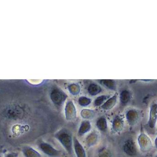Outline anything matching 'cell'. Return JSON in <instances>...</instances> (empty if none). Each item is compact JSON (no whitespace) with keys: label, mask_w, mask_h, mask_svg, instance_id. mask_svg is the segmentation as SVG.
<instances>
[{"label":"cell","mask_w":157,"mask_h":157,"mask_svg":"<svg viewBox=\"0 0 157 157\" xmlns=\"http://www.w3.org/2000/svg\"><path fill=\"white\" fill-rule=\"evenodd\" d=\"M130 94L127 91H123L121 94L120 99L122 104H126L129 102L130 100Z\"/></svg>","instance_id":"16"},{"label":"cell","mask_w":157,"mask_h":157,"mask_svg":"<svg viewBox=\"0 0 157 157\" xmlns=\"http://www.w3.org/2000/svg\"><path fill=\"white\" fill-rule=\"evenodd\" d=\"M124 121L120 116H117L113 119L112 123V130L115 133L121 131L123 128Z\"/></svg>","instance_id":"9"},{"label":"cell","mask_w":157,"mask_h":157,"mask_svg":"<svg viewBox=\"0 0 157 157\" xmlns=\"http://www.w3.org/2000/svg\"><path fill=\"white\" fill-rule=\"evenodd\" d=\"M155 157H157V155H156L155 156Z\"/></svg>","instance_id":"24"},{"label":"cell","mask_w":157,"mask_h":157,"mask_svg":"<svg viewBox=\"0 0 157 157\" xmlns=\"http://www.w3.org/2000/svg\"><path fill=\"white\" fill-rule=\"evenodd\" d=\"M108 98H109V96H101L98 97L94 101V105L96 107L102 105L104 101Z\"/></svg>","instance_id":"19"},{"label":"cell","mask_w":157,"mask_h":157,"mask_svg":"<svg viewBox=\"0 0 157 157\" xmlns=\"http://www.w3.org/2000/svg\"><path fill=\"white\" fill-rule=\"evenodd\" d=\"M78 101L80 106L86 107L91 103V100L90 99L86 97H81L79 98Z\"/></svg>","instance_id":"18"},{"label":"cell","mask_w":157,"mask_h":157,"mask_svg":"<svg viewBox=\"0 0 157 157\" xmlns=\"http://www.w3.org/2000/svg\"><path fill=\"white\" fill-rule=\"evenodd\" d=\"M123 150L126 155L130 156L135 155L137 153L135 144L132 140H128L125 142L123 146Z\"/></svg>","instance_id":"5"},{"label":"cell","mask_w":157,"mask_h":157,"mask_svg":"<svg viewBox=\"0 0 157 157\" xmlns=\"http://www.w3.org/2000/svg\"><path fill=\"white\" fill-rule=\"evenodd\" d=\"M96 125L99 131L102 132H105L108 128L107 121L104 117H101L98 119L96 123Z\"/></svg>","instance_id":"13"},{"label":"cell","mask_w":157,"mask_h":157,"mask_svg":"<svg viewBox=\"0 0 157 157\" xmlns=\"http://www.w3.org/2000/svg\"><path fill=\"white\" fill-rule=\"evenodd\" d=\"M155 146L157 148V139H156L155 140Z\"/></svg>","instance_id":"23"},{"label":"cell","mask_w":157,"mask_h":157,"mask_svg":"<svg viewBox=\"0 0 157 157\" xmlns=\"http://www.w3.org/2000/svg\"><path fill=\"white\" fill-rule=\"evenodd\" d=\"M91 125L90 121L84 120L81 122L78 130V134L79 136H82L90 131Z\"/></svg>","instance_id":"11"},{"label":"cell","mask_w":157,"mask_h":157,"mask_svg":"<svg viewBox=\"0 0 157 157\" xmlns=\"http://www.w3.org/2000/svg\"><path fill=\"white\" fill-rule=\"evenodd\" d=\"M101 91V88L96 84H92L88 88V92L90 95L95 96Z\"/></svg>","instance_id":"15"},{"label":"cell","mask_w":157,"mask_h":157,"mask_svg":"<svg viewBox=\"0 0 157 157\" xmlns=\"http://www.w3.org/2000/svg\"><path fill=\"white\" fill-rule=\"evenodd\" d=\"M50 97L54 104L60 107L66 100L67 96L65 93L59 89H54L51 94Z\"/></svg>","instance_id":"3"},{"label":"cell","mask_w":157,"mask_h":157,"mask_svg":"<svg viewBox=\"0 0 157 157\" xmlns=\"http://www.w3.org/2000/svg\"><path fill=\"white\" fill-rule=\"evenodd\" d=\"M65 119L68 121L74 120L76 118V108L72 100L67 102L65 108Z\"/></svg>","instance_id":"4"},{"label":"cell","mask_w":157,"mask_h":157,"mask_svg":"<svg viewBox=\"0 0 157 157\" xmlns=\"http://www.w3.org/2000/svg\"><path fill=\"white\" fill-rule=\"evenodd\" d=\"M101 84L110 89H113L114 87V83L113 81L110 80H101Z\"/></svg>","instance_id":"21"},{"label":"cell","mask_w":157,"mask_h":157,"mask_svg":"<svg viewBox=\"0 0 157 157\" xmlns=\"http://www.w3.org/2000/svg\"><path fill=\"white\" fill-rule=\"evenodd\" d=\"M81 115L84 119H90L94 117V112L90 110H83L81 111Z\"/></svg>","instance_id":"17"},{"label":"cell","mask_w":157,"mask_h":157,"mask_svg":"<svg viewBox=\"0 0 157 157\" xmlns=\"http://www.w3.org/2000/svg\"><path fill=\"white\" fill-rule=\"evenodd\" d=\"M73 147L76 157H86L84 147L76 137H73Z\"/></svg>","instance_id":"7"},{"label":"cell","mask_w":157,"mask_h":157,"mask_svg":"<svg viewBox=\"0 0 157 157\" xmlns=\"http://www.w3.org/2000/svg\"><path fill=\"white\" fill-rule=\"evenodd\" d=\"M40 150L45 155L50 157H60L62 153L59 150H57L51 145L48 143L42 142L39 145Z\"/></svg>","instance_id":"2"},{"label":"cell","mask_w":157,"mask_h":157,"mask_svg":"<svg viewBox=\"0 0 157 157\" xmlns=\"http://www.w3.org/2000/svg\"><path fill=\"white\" fill-rule=\"evenodd\" d=\"M98 135L97 133L94 132L90 134L86 138L87 144L89 147L94 145L98 141Z\"/></svg>","instance_id":"14"},{"label":"cell","mask_w":157,"mask_h":157,"mask_svg":"<svg viewBox=\"0 0 157 157\" xmlns=\"http://www.w3.org/2000/svg\"><path fill=\"white\" fill-rule=\"evenodd\" d=\"M139 116V113L135 110H130L126 113V120L128 123L131 125H134L137 123Z\"/></svg>","instance_id":"8"},{"label":"cell","mask_w":157,"mask_h":157,"mask_svg":"<svg viewBox=\"0 0 157 157\" xmlns=\"http://www.w3.org/2000/svg\"><path fill=\"white\" fill-rule=\"evenodd\" d=\"M22 152L25 157H41L40 154L30 147H25L22 149Z\"/></svg>","instance_id":"12"},{"label":"cell","mask_w":157,"mask_h":157,"mask_svg":"<svg viewBox=\"0 0 157 157\" xmlns=\"http://www.w3.org/2000/svg\"><path fill=\"white\" fill-rule=\"evenodd\" d=\"M18 155L17 153L12 152V153H9L6 154L5 157H18Z\"/></svg>","instance_id":"22"},{"label":"cell","mask_w":157,"mask_h":157,"mask_svg":"<svg viewBox=\"0 0 157 157\" xmlns=\"http://www.w3.org/2000/svg\"><path fill=\"white\" fill-rule=\"evenodd\" d=\"M55 138L61 144L66 152L71 155L73 151V137L71 132L67 129H62L55 134Z\"/></svg>","instance_id":"1"},{"label":"cell","mask_w":157,"mask_h":157,"mask_svg":"<svg viewBox=\"0 0 157 157\" xmlns=\"http://www.w3.org/2000/svg\"><path fill=\"white\" fill-rule=\"evenodd\" d=\"M157 122V104L152 105L150 108L148 124L151 128H155Z\"/></svg>","instance_id":"6"},{"label":"cell","mask_w":157,"mask_h":157,"mask_svg":"<svg viewBox=\"0 0 157 157\" xmlns=\"http://www.w3.org/2000/svg\"><path fill=\"white\" fill-rule=\"evenodd\" d=\"M117 94H115L114 96L109 98L106 102H104L101 106L102 109L104 110H109L112 109L117 103Z\"/></svg>","instance_id":"10"},{"label":"cell","mask_w":157,"mask_h":157,"mask_svg":"<svg viewBox=\"0 0 157 157\" xmlns=\"http://www.w3.org/2000/svg\"><path fill=\"white\" fill-rule=\"evenodd\" d=\"M69 89L71 93L74 95H77L80 91L79 86L76 84L71 85L69 87Z\"/></svg>","instance_id":"20"}]
</instances>
